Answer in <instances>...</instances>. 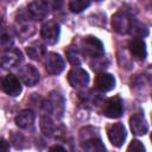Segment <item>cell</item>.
I'll use <instances>...</instances> for the list:
<instances>
[{
    "instance_id": "1",
    "label": "cell",
    "mask_w": 152,
    "mask_h": 152,
    "mask_svg": "<svg viewBox=\"0 0 152 152\" xmlns=\"http://www.w3.org/2000/svg\"><path fill=\"white\" fill-rule=\"evenodd\" d=\"M43 108L46 113L55 115L56 118H61L64 113V108H65V102H64V97L57 93V91H51L48 96L46 100H44L43 102Z\"/></svg>"
},
{
    "instance_id": "2",
    "label": "cell",
    "mask_w": 152,
    "mask_h": 152,
    "mask_svg": "<svg viewBox=\"0 0 152 152\" xmlns=\"http://www.w3.org/2000/svg\"><path fill=\"white\" fill-rule=\"evenodd\" d=\"M81 46H82V52L88 57L97 58V57L103 56V52H104L103 45H102L101 40L97 39L96 37H93V36L86 37L82 40Z\"/></svg>"
},
{
    "instance_id": "3",
    "label": "cell",
    "mask_w": 152,
    "mask_h": 152,
    "mask_svg": "<svg viewBox=\"0 0 152 152\" xmlns=\"http://www.w3.org/2000/svg\"><path fill=\"white\" fill-rule=\"evenodd\" d=\"M15 28L18 36L21 37V39L31 37L36 32V26L33 23V19L30 17V14H23L20 13L15 19Z\"/></svg>"
},
{
    "instance_id": "4",
    "label": "cell",
    "mask_w": 152,
    "mask_h": 152,
    "mask_svg": "<svg viewBox=\"0 0 152 152\" xmlns=\"http://www.w3.org/2000/svg\"><path fill=\"white\" fill-rule=\"evenodd\" d=\"M112 25H113V28L120 34H127L133 28L131 15L124 11H119L113 15Z\"/></svg>"
},
{
    "instance_id": "5",
    "label": "cell",
    "mask_w": 152,
    "mask_h": 152,
    "mask_svg": "<svg viewBox=\"0 0 152 152\" xmlns=\"http://www.w3.org/2000/svg\"><path fill=\"white\" fill-rule=\"evenodd\" d=\"M102 113L104 116L110 118V119H115V118H120L124 113V103L122 100L119 96H114L108 99L102 107Z\"/></svg>"
},
{
    "instance_id": "6",
    "label": "cell",
    "mask_w": 152,
    "mask_h": 152,
    "mask_svg": "<svg viewBox=\"0 0 152 152\" xmlns=\"http://www.w3.org/2000/svg\"><path fill=\"white\" fill-rule=\"evenodd\" d=\"M81 141H82V148L89 152H100L106 151L104 145L102 144L101 139L96 134H89L88 129L86 128V133H81Z\"/></svg>"
},
{
    "instance_id": "7",
    "label": "cell",
    "mask_w": 152,
    "mask_h": 152,
    "mask_svg": "<svg viewBox=\"0 0 152 152\" xmlns=\"http://www.w3.org/2000/svg\"><path fill=\"white\" fill-rule=\"evenodd\" d=\"M49 12H50V6L45 0H33L27 7V13L33 20L45 19Z\"/></svg>"
},
{
    "instance_id": "8",
    "label": "cell",
    "mask_w": 152,
    "mask_h": 152,
    "mask_svg": "<svg viewBox=\"0 0 152 152\" xmlns=\"http://www.w3.org/2000/svg\"><path fill=\"white\" fill-rule=\"evenodd\" d=\"M68 81H69L70 86L74 88H84L89 82V76L84 69L76 65L69 71Z\"/></svg>"
},
{
    "instance_id": "9",
    "label": "cell",
    "mask_w": 152,
    "mask_h": 152,
    "mask_svg": "<svg viewBox=\"0 0 152 152\" xmlns=\"http://www.w3.org/2000/svg\"><path fill=\"white\" fill-rule=\"evenodd\" d=\"M59 25L56 23V21H48L45 23L43 26H42V30H40V36L42 38L44 39L45 43L48 44H56L58 42V38H59Z\"/></svg>"
},
{
    "instance_id": "10",
    "label": "cell",
    "mask_w": 152,
    "mask_h": 152,
    "mask_svg": "<svg viewBox=\"0 0 152 152\" xmlns=\"http://www.w3.org/2000/svg\"><path fill=\"white\" fill-rule=\"evenodd\" d=\"M1 90L10 96H18L21 93V84L18 77L14 75H7L2 78L0 84Z\"/></svg>"
},
{
    "instance_id": "11",
    "label": "cell",
    "mask_w": 152,
    "mask_h": 152,
    "mask_svg": "<svg viewBox=\"0 0 152 152\" xmlns=\"http://www.w3.org/2000/svg\"><path fill=\"white\" fill-rule=\"evenodd\" d=\"M23 61V53L19 49H11L0 58V66L2 69H13Z\"/></svg>"
},
{
    "instance_id": "12",
    "label": "cell",
    "mask_w": 152,
    "mask_h": 152,
    "mask_svg": "<svg viewBox=\"0 0 152 152\" xmlns=\"http://www.w3.org/2000/svg\"><path fill=\"white\" fill-rule=\"evenodd\" d=\"M45 69L51 75L61 74L63 71V69H64V61H63V58L58 53H56V52L48 53L46 58H45Z\"/></svg>"
},
{
    "instance_id": "13",
    "label": "cell",
    "mask_w": 152,
    "mask_h": 152,
    "mask_svg": "<svg viewBox=\"0 0 152 152\" xmlns=\"http://www.w3.org/2000/svg\"><path fill=\"white\" fill-rule=\"evenodd\" d=\"M108 139L109 141L112 142V145L116 146V147H120L125 139H126V129H125V126L120 122H116V124H113L109 128H108Z\"/></svg>"
},
{
    "instance_id": "14",
    "label": "cell",
    "mask_w": 152,
    "mask_h": 152,
    "mask_svg": "<svg viewBox=\"0 0 152 152\" xmlns=\"http://www.w3.org/2000/svg\"><path fill=\"white\" fill-rule=\"evenodd\" d=\"M19 77L27 87H33L39 82V72L33 65H25L19 70Z\"/></svg>"
},
{
    "instance_id": "15",
    "label": "cell",
    "mask_w": 152,
    "mask_h": 152,
    "mask_svg": "<svg viewBox=\"0 0 152 152\" xmlns=\"http://www.w3.org/2000/svg\"><path fill=\"white\" fill-rule=\"evenodd\" d=\"M129 126H131L133 134H135V135H145L148 131L147 121L145 120L144 115H141V114H134L133 116H131Z\"/></svg>"
},
{
    "instance_id": "16",
    "label": "cell",
    "mask_w": 152,
    "mask_h": 152,
    "mask_svg": "<svg viewBox=\"0 0 152 152\" xmlns=\"http://www.w3.org/2000/svg\"><path fill=\"white\" fill-rule=\"evenodd\" d=\"M95 86L100 91H109L115 87V78L113 75L107 74V72H101L97 75L96 81H95Z\"/></svg>"
},
{
    "instance_id": "17",
    "label": "cell",
    "mask_w": 152,
    "mask_h": 152,
    "mask_svg": "<svg viewBox=\"0 0 152 152\" xmlns=\"http://www.w3.org/2000/svg\"><path fill=\"white\" fill-rule=\"evenodd\" d=\"M15 121V125L19 127V128H23V129H27V128H31L33 126V122H34V113L31 110V109H25V110H21L14 119Z\"/></svg>"
},
{
    "instance_id": "18",
    "label": "cell",
    "mask_w": 152,
    "mask_h": 152,
    "mask_svg": "<svg viewBox=\"0 0 152 152\" xmlns=\"http://www.w3.org/2000/svg\"><path fill=\"white\" fill-rule=\"evenodd\" d=\"M26 52L30 58L34 59V61H40L45 53H46V49H45V45L42 43V42H32L27 48H26Z\"/></svg>"
},
{
    "instance_id": "19",
    "label": "cell",
    "mask_w": 152,
    "mask_h": 152,
    "mask_svg": "<svg viewBox=\"0 0 152 152\" xmlns=\"http://www.w3.org/2000/svg\"><path fill=\"white\" fill-rule=\"evenodd\" d=\"M129 51L138 59H144L146 57V45L141 38H133L128 44Z\"/></svg>"
},
{
    "instance_id": "20",
    "label": "cell",
    "mask_w": 152,
    "mask_h": 152,
    "mask_svg": "<svg viewBox=\"0 0 152 152\" xmlns=\"http://www.w3.org/2000/svg\"><path fill=\"white\" fill-rule=\"evenodd\" d=\"M40 129L46 137H52L55 133V124L50 115H48V113L45 115H42L40 118Z\"/></svg>"
},
{
    "instance_id": "21",
    "label": "cell",
    "mask_w": 152,
    "mask_h": 152,
    "mask_svg": "<svg viewBox=\"0 0 152 152\" xmlns=\"http://www.w3.org/2000/svg\"><path fill=\"white\" fill-rule=\"evenodd\" d=\"M13 46V38L8 31H0V51H8Z\"/></svg>"
},
{
    "instance_id": "22",
    "label": "cell",
    "mask_w": 152,
    "mask_h": 152,
    "mask_svg": "<svg viewBox=\"0 0 152 152\" xmlns=\"http://www.w3.org/2000/svg\"><path fill=\"white\" fill-rule=\"evenodd\" d=\"M66 58L72 65H80L82 62V53L77 48L70 46L66 50Z\"/></svg>"
},
{
    "instance_id": "23",
    "label": "cell",
    "mask_w": 152,
    "mask_h": 152,
    "mask_svg": "<svg viewBox=\"0 0 152 152\" xmlns=\"http://www.w3.org/2000/svg\"><path fill=\"white\" fill-rule=\"evenodd\" d=\"M90 5L89 0H70L69 1V10L74 13H81Z\"/></svg>"
},
{
    "instance_id": "24",
    "label": "cell",
    "mask_w": 152,
    "mask_h": 152,
    "mask_svg": "<svg viewBox=\"0 0 152 152\" xmlns=\"http://www.w3.org/2000/svg\"><path fill=\"white\" fill-rule=\"evenodd\" d=\"M127 151H135V152H144L145 148L142 146V144L139 141V140H133L129 146L127 147Z\"/></svg>"
},
{
    "instance_id": "25",
    "label": "cell",
    "mask_w": 152,
    "mask_h": 152,
    "mask_svg": "<svg viewBox=\"0 0 152 152\" xmlns=\"http://www.w3.org/2000/svg\"><path fill=\"white\" fill-rule=\"evenodd\" d=\"M102 57V56H101ZM107 63H104V62H100L99 61V57L97 58H95V63H91V68L94 69V70H96V71H99V70H102V69H106L107 66Z\"/></svg>"
},
{
    "instance_id": "26",
    "label": "cell",
    "mask_w": 152,
    "mask_h": 152,
    "mask_svg": "<svg viewBox=\"0 0 152 152\" xmlns=\"http://www.w3.org/2000/svg\"><path fill=\"white\" fill-rule=\"evenodd\" d=\"M15 137H17V139L12 135V142H13V145H14L17 148H23V147H24V146L21 145V142H23V140H24L23 135H20V134H15Z\"/></svg>"
},
{
    "instance_id": "27",
    "label": "cell",
    "mask_w": 152,
    "mask_h": 152,
    "mask_svg": "<svg viewBox=\"0 0 152 152\" xmlns=\"http://www.w3.org/2000/svg\"><path fill=\"white\" fill-rule=\"evenodd\" d=\"M8 150H10L8 142H7L6 140L1 139V140H0V152H6V151H8Z\"/></svg>"
},
{
    "instance_id": "28",
    "label": "cell",
    "mask_w": 152,
    "mask_h": 152,
    "mask_svg": "<svg viewBox=\"0 0 152 152\" xmlns=\"http://www.w3.org/2000/svg\"><path fill=\"white\" fill-rule=\"evenodd\" d=\"M50 151H64V147L59 146V145H55L50 147Z\"/></svg>"
},
{
    "instance_id": "29",
    "label": "cell",
    "mask_w": 152,
    "mask_h": 152,
    "mask_svg": "<svg viewBox=\"0 0 152 152\" xmlns=\"http://www.w3.org/2000/svg\"><path fill=\"white\" fill-rule=\"evenodd\" d=\"M2 19H4V14H2V12L0 11V26H1V24H2Z\"/></svg>"
},
{
    "instance_id": "30",
    "label": "cell",
    "mask_w": 152,
    "mask_h": 152,
    "mask_svg": "<svg viewBox=\"0 0 152 152\" xmlns=\"http://www.w3.org/2000/svg\"><path fill=\"white\" fill-rule=\"evenodd\" d=\"M95 1H100V0H95Z\"/></svg>"
}]
</instances>
